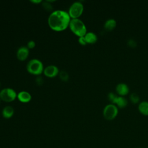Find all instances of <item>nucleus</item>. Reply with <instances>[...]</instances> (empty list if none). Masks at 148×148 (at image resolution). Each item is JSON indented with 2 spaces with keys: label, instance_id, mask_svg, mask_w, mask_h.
I'll use <instances>...</instances> for the list:
<instances>
[{
  "label": "nucleus",
  "instance_id": "f03ea898",
  "mask_svg": "<svg viewBox=\"0 0 148 148\" xmlns=\"http://www.w3.org/2000/svg\"><path fill=\"white\" fill-rule=\"evenodd\" d=\"M69 27L71 31L79 37L84 36L87 32L86 25L79 18H71Z\"/></svg>",
  "mask_w": 148,
  "mask_h": 148
},
{
  "label": "nucleus",
  "instance_id": "4468645a",
  "mask_svg": "<svg viewBox=\"0 0 148 148\" xmlns=\"http://www.w3.org/2000/svg\"><path fill=\"white\" fill-rule=\"evenodd\" d=\"M114 105H116L118 108L123 109L127 106L128 100L124 97L118 96L116 100Z\"/></svg>",
  "mask_w": 148,
  "mask_h": 148
},
{
  "label": "nucleus",
  "instance_id": "f257e3e1",
  "mask_svg": "<svg viewBox=\"0 0 148 148\" xmlns=\"http://www.w3.org/2000/svg\"><path fill=\"white\" fill-rule=\"evenodd\" d=\"M71 20L67 12L57 10L51 13L48 17L47 22L51 29L56 31H61L69 27Z\"/></svg>",
  "mask_w": 148,
  "mask_h": 148
},
{
  "label": "nucleus",
  "instance_id": "423d86ee",
  "mask_svg": "<svg viewBox=\"0 0 148 148\" xmlns=\"http://www.w3.org/2000/svg\"><path fill=\"white\" fill-rule=\"evenodd\" d=\"M17 94L12 88L7 87L3 88L0 91V99L4 102H10L14 101L17 97Z\"/></svg>",
  "mask_w": 148,
  "mask_h": 148
},
{
  "label": "nucleus",
  "instance_id": "b1692460",
  "mask_svg": "<svg viewBox=\"0 0 148 148\" xmlns=\"http://www.w3.org/2000/svg\"><path fill=\"white\" fill-rule=\"evenodd\" d=\"M31 2H32V3H36V4H37V3H39L42 2V1L41 0H31Z\"/></svg>",
  "mask_w": 148,
  "mask_h": 148
},
{
  "label": "nucleus",
  "instance_id": "39448f33",
  "mask_svg": "<svg viewBox=\"0 0 148 148\" xmlns=\"http://www.w3.org/2000/svg\"><path fill=\"white\" fill-rule=\"evenodd\" d=\"M84 6L83 3L79 1L74 2L70 6L68 10V14L72 18H78L83 13Z\"/></svg>",
  "mask_w": 148,
  "mask_h": 148
},
{
  "label": "nucleus",
  "instance_id": "6ab92c4d",
  "mask_svg": "<svg viewBox=\"0 0 148 148\" xmlns=\"http://www.w3.org/2000/svg\"><path fill=\"white\" fill-rule=\"evenodd\" d=\"M42 6L43 8L47 10V11H50L53 9V6L50 3V2L49 1H45L42 2Z\"/></svg>",
  "mask_w": 148,
  "mask_h": 148
},
{
  "label": "nucleus",
  "instance_id": "393cba45",
  "mask_svg": "<svg viewBox=\"0 0 148 148\" xmlns=\"http://www.w3.org/2000/svg\"><path fill=\"white\" fill-rule=\"evenodd\" d=\"M0 102H1V99H0Z\"/></svg>",
  "mask_w": 148,
  "mask_h": 148
},
{
  "label": "nucleus",
  "instance_id": "dca6fc26",
  "mask_svg": "<svg viewBox=\"0 0 148 148\" xmlns=\"http://www.w3.org/2000/svg\"><path fill=\"white\" fill-rule=\"evenodd\" d=\"M130 99L131 102L132 103H134V104L139 103V102L140 101V98H139V95L137 94H136L135 92H132L130 94Z\"/></svg>",
  "mask_w": 148,
  "mask_h": 148
},
{
  "label": "nucleus",
  "instance_id": "aec40b11",
  "mask_svg": "<svg viewBox=\"0 0 148 148\" xmlns=\"http://www.w3.org/2000/svg\"><path fill=\"white\" fill-rule=\"evenodd\" d=\"M127 44L131 47H135L136 46V42L133 39H130L127 42Z\"/></svg>",
  "mask_w": 148,
  "mask_h": 148
},
{
  "label": "nucleus",
  "instance_id": "4be33fe9",
  "mask_svg": "<svg viewBox=\"0 0 148 148\" xmlns=\"http://www.w3.org/2000/svg\"><path fill=\"white\" fill-rule=\"evenodd\" d=\"M78 42L81 45H83V46H84L86 45L87 43L86 41V39L84 38V36H81V37H79V39H78Z\"/></svg>",
  "mask_w": 148,
  "mask_h": 148
},
{
  "label": "nucleus",
  "instance_id": "ddd939ff",
  "mask_svg": "<svg viewBox=\"0 0 148 148\" xmlns=\"http://www.w3.org/2000/svg\"><path fill=\"white\" fill-rule=\"evenodd\" d=\"M87 43L94 44L97 42L98 38L97 35L92 32H88L84 36Z\"/></svg>",
  "mask_w": 148,
  "mask_h": 148
},
{
  "label": "nucleus",
  "instance_id": "2eb2a0df",
  "mask_svg": "<svg viewBox=\"0 0 148 148\" xmlns=\"http://www.w3.org/2000/svg\"><path fill=\"white\" fill-rule=\"evenodd\" d=\"M138 110L143 116H148V102L146 101L140 102L138 105Z\"/></svg>",
  "mask_w": 148,
  "mask_h": 148
},
{
  "label": "nucleus",
  "instance_id": "6e6552de",
  "mask_svg": "<svg viewBox=\"0 0 148 148\" xmlns=\"http://www.w3.org/2000/svg\"><path fill=\"white\" fill-rule=\"evenodd\" d=\"M29 55V49L27 46H20L16 51V57L20 61L25 60Z\"/></svg>",
  "mask_w": 148,
  "mask_h": 148
},
{
  "label": "nucleus",
  "instance_id": "5701e85b",
  "mask_svg": "<svg viewBox=\"0 0 148 148\" xmlns=\"http://www.w3.org/2000/svg\"><path fill=\"white\" fill-rule=\"evenodd\" d=\"M36 82L38 84H41L43 83V79L41 77H38L36 79Z\"/></svg>",
  "mask_w": 148,
  "mask_h": 148
},
{
  "label": "nucleus",
  "instance_id": "9d476101",
  "mask_svg": "<svg viewBox=\"0 0 148 148\" xmlns=\"http://www.w3.org/2000/svg\"><path fill=\"white\" fill-rule=\"evenodd\" d=\"M17 98L20 102L23 103H27L31 101L32 97L30 93L28 91H21L17 94Z\"/></svg>",
  "mask_w": 148,
  "mask_h": 148
},
{
  "label": "nucleus",
  "instance_id": "412c9836",
  "mask_svg": "<svg viewBox=\"0 0 148 148\" xmlns=\"http://www.w3.org/2000/svg\"><path fill=\"white\" fill-rule=\"evenodd\" d=\"M35 46V42L33 40H30L27 43V47L28 49H33Z\"/></svg>",
  "mask_w": 148,
  "mask_h": 148
},
{
  "label": "nucleus",
  "instance_id": "1a4fd4ad",
  "mask_svg": "<svg viewBox=\"0 0 148 148\" xmlns=\"http://www.w3.org/2000/svg\"><path fill=\"white\" fill-rule=\"evenodd\" d=\"M116 91L119 96L124 97L128 94L130 88L128 86L124 83H120L116 87Z\"/></svg>",
  "mask_w": 148,
  "mask_h": 148
},
{
  "label": "nucleus",
  "instance_id": "9b49d317",
  "mask_svg": "<svg viewBox=\"0 0 148 148\" xmlns=\"http://www.w3.org/2000/svg\"><path fill=\"white\" fill-rule=\"evenodd\" d=\"M14 110L12 106H6L2 110V116L5 119H9L14 114Z\"/></svg>",
  "mask_w": 148,
  "mask_h": 148
},
{
  "label": "nucleus",
  "instance_id": "bb28decb",
  "mask_svg": "<svg viewBox=\"0 0 148 148\" xmlns=\"http://www.w3.org/2000/svg\"><path fill=\"white\" fill-rule=\"evenodd\" d=\"M139 148H140V147H139Z\"/></svg>",
  "mask_w": 148,
  "mask_h": 148
},
{
  "label": "nucleus",
  "instance_id": "f3484780",
  "mask_svg": "<svg viewBox=\"0 0 148 148\" xmlns=\"http://www.w3.org/2000/svg\"><path fill=\"white\" fill-rule=\"evenodd\" d=\"M117 95L114 94V92H110L108 94V99L109 101H110L112 102V104H114L115 102H116V100L117 98Z\"/></svg>",
  "mask_w": 148,
  "mask_h": 148
},
{
  "label": "nucleus",
  "instance_id": "cd10ccee",
  "mask_svg": "<svg viewBox=\"0 0 148 148\" xmlns=\"http://www.w3.org/2000/svg\"><path fill=\"white\" fill-rule=\"evenodd\" d=\"M147 148H148V147H147Z\"/></svg>",
  "mask_w": 148,
  "mask_h": 148
},
{
  "label": "nucleus",
  "instance_id": "0eeeda50",
  "mask_svg": "<svg viewBox=\"0 0 148 148\" xmlns=\"http://www.w3.org/2000/svg\"><path fill=\"white\" fill-rule=\"evenodd\" d=\"M43 73L47 77H53L59 73V69L57 66L54 65H50L44 68Z\"/></svg>",
  "mask_w": 148,
  "mask_h": 148
},
{
  "label": "nucleus",
  "instance_id": "a878e982",
  "mask_svg": "<svg viewBox=\"0 0 148 148\" xmlns=\"http://www.w3.org/2000/svg\"><path fill=\"white\" fill-rule=\"evenodd\" d=\"M0 86H1V83H0Z\"/></svg>",
  "mask_w": 148,
  "mask_h": 148
},
{
  "label": "nucleus",
  "instance_id": "20e7f679",
  "mask_svg": "<svg viewBox=\"0 0 148 148\" xmlns=\"http://www.w3.org/2000/svg\"><path fill=\"white\" fill-rule=\"evenodd\" d=\"M119 108L114 104L110 103L106 105L103 110V117L108 121L114 120L117 116Z\"/></svg>",
  "mask_w": 148,
  "mask_h": 148
},
{
  "label": "nucleus",
  "instance_id": "f8f14e48",
  "mask_svg": "<svg viewBox=\"0 0 148 148\" xmlns=\"http://www.w3.org/2000/svg\"><path fill=\"white\" fill-rule=\"evenodd\" d=\"M117 25L116 21L113 18L108 19L104 23V28L106 31H110L114 29Z\"/></svg>",
  "mask_w": 148,
  "mask_h": 148
},
{
  "label": "nucleus",
  "instance_id": "7ed1b4c3",
  "mask_svg": "<svg viewBox=\"0 0 148 148\" xmlns=\"http://www.w3.org/2000/svg\"><path fill=\"white\" fill-rule=\"evenodd\" d=\"M27 70L31 74L39 75L43 72L44 68L43 63L39 59H31L27 64Z\"/></svg>",
  "mask_w": 148,
  "mask_h": 148
},
{
  "label": "nucleus",
  "instance_id": "a211bd4d",
  "mask_svg": "<svg viewBox=\"0 0 148 148\" xmlns=\"http://www.w3.org/2000/svg\"><path fill=\"white\" fill-rule=\"evenodd\" d=\"M60 79L63 81H67L69 79V75L65 71H61L59 73Z\"/></svg>",
  "mask_w": 148,
  "mask_h": 148
}]
</instances>
